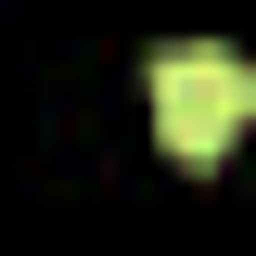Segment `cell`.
I'll return each instance as SVG.
<instances>
[{"mask_svg": "<svg viewBox=\"0 0 256 256\" xmlns=\"http://www.w3.org/2000/svg\"><path fill=\"white\" fill-rule=\"evenodd\" d=\"M141 90H154L166 154H180V166H205V154H230V128L256 116V64L230 52V38H166V52L141 64Z\"/></svg>", "mask_w": 256, "mask_h": 256, "instance_id": "cell-1", "label": "cell"}]
</instances>
